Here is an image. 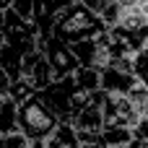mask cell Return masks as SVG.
<instances>
[{"mask_svg":"<svg viewBox=\"0 0 148 148\" xmlns=\"http://www.w3.org/2000/svg\"><path fill=\"white\" fill-rule=\"evenodd\" d=\"M107 26L101 23V18L96 13H91L81 0H73L62 13L60 18L55 21V29H52V36H57L60 42L65 44H78L83 39H91V36H99L104 34Z\"/></svg>","mask_w":148,"mask_h":148,"instance_id":"obj_1","label":"cell"},{"mask_svg":"<svg viewBox=\"0 0 148 148\" xmlns=\"http://www.w3.org/2000/svg\"><path fill=\"white\" fill-rule=\"evenodd\" d=\"M57 117L47 109V104L42 101L39 94H34L29 101L18 104V133L26 135L31 143H44L55 127H57Z\"/></svg>","mask_w":148,"mask_h":148,"instance_id":"obj_2","label":"cell"},{"mask_svg":"<svg viewBox=\"0 0 148 148\" xmlns=\"http://www.w3.org/2000/svg\"><path fill=\"white\" fill-rule=\"evenodd\" d=\"M36 49L44 52V60L49 62V68H52V73H55L57 81H60V78H70V75H75V70L81 68L78 57L73 55V47L65 44V42H60L57 36L36 39Z\"/></svg>","mask_w":148,"mask_h":148,"instance_id":"obj_3","label":"cell"},{"mask_svg":"<svg viewBox=\"0 0 148 148\" xmlns=\"http://www.w3.org/2000/svg\"><path fill=\"white\" fill-rule=\"evenodd\" d=\"M75 91H78V86H75V81H73V75L70 78H60V81H55L49 88H44L39 96H42V101L47 104V109L57 117V122H70L73 120V96H75Z\"/></svg>","mask_w":148,"mask_h":148,"instance_id":"obj_4","label":"cell"},{"mask_svg":"<svg viewBox=\"0 0 148 148\" xmlns=\"http://www.w3.org/2000/svg\"><path fill=\"white\" fill-rule=\"evenodd\" d=\"M70 47H73V55L78 57L81 68H96V70L109 68V31L91 36V39H83Z\"/></svg>","mask_w":148,"mask_h":148,"instance_id":"obj_5","label":"cell"},{"mask_svg":"<svg viewBox=\"0 0 148 148\" xmlns=\"http://www.w3.org/2000/svg\"><path fill=\"white\" fill-rule=\"evenodd\" d=\"M104 96H107L104 91H96V94H94V99H91V104H88V107H83L78 114H73L70 125L75 127V133H81V135L101 133V127H104V112H101Z\"/></svg>","mask_w":148,"mask_h":148,"instance_id":"obj_6","label":"cell"},{"mask_svg":"<svg viewBox=\"0 0 148 148\" xmlns=\"http://www.w3.org/2000/svg\"><path fill=\"white\" fill-rule=\"evenodd\" d=\"M135 86H138V81L130 70H122V68H104L101 70V91L104 94L127 96Z\"/></svg>","mask_w":148,"mask_h":148,"instance_id":"obj_7","label":"cell"},{"mask_svg":"<svg viewBox=\"0 0 148 148\" xmlns=\"http://www.w3.org/2000/svg\"><path fill=\"white\" fill-rule=\"evenodd\" d=\"M44 148H83L78 140V133L70 122H60L55 127V133L44 140Z\"/></svg>","mask_w":148,"mask_h":148,"instance_id":"obj_8","label":"cell"},{"mask_svg":"<svg viewBox=\"0 0 148 148\" xmlns=\"http://www.w3.org/2000/svg\"><path fill=\"white\" fill-rule=\"evenodd\" d=\"M133 140V130L125 125H104L101 127V143L107 148H125Z\"/></svg>","mask_w":148,"mask_h":148,"instance_id":"obj_9","label":"cell"},{"mask_svg":"<svg viewBox=\"0 0 148 148\" xmlns=\"http://www.w3.org/2000/svg\"><path fill=\"white\" fill-rule=\"evenodd\" d=\"M18 133V104L13 99L0 101V135Z\"/></svg>","mask_w":148,"mask_h":148,"instance_id":"obj_10","label":"cell"},{"mask_svg":"<svg viewBox=\"0 0 148 148\" xmlns=\"http://www.w3.org/2000/svg\"><path fill=\"white\" fill-rule=\"evenodd\" d=\"M73 81L81 91H88V94L101 91V70H96V68H78Z\"/></svg>","mask_w":148,"mask_h":148,"instance_id":"obj_11","label":"cell"},{"mask_svg":"<svg viewBox=\"0 0 148 148\" xmlns=\"http://www.w3.org/2000/svg\"><path fill=\"white\" fill-rule=\"evenodd\" d=\"M122 10H125V3H122V0H107L104 10L99 13V18H101V23L107 26V31L114 29V26H120V21H122Z\"/></svg>","mask_w":148,"mask_h":148,"instance_id":"obj_12","label":"cell"},{"mask_svg":"<svg viewBox=\"0 0 148 148\" xmlns=\"http://www.w3.org/2000/svg\"><path fill=\"white\" fill-rule=\"evenodd\" d=\"M130 73L135 75V81H138L140 86L148 88V47L133 55V68H130Z\"/></svg>","mask_w":148,"mask_h":148,"instance_id":"obj_13","label":"cell"},{"mask_svg":"<svg viewBox=\"0 0 148 148\" xmlns=\"http://www.w3.org/2000/svg\"><path fill=\"white\" fill-rule=\"evenodd\" d=\"M34 94H36V88H34L26 78H16V81H13V86H10L8 99H13L16 104H23V101H29Z\"/></svg>","mask_w":148,"mask_h":148,"instance_id":"obj_14","label":"cell"},{"mask_svg":"<svg viewBox=\"0 0 148 148\" xmlns=\"http://www.w3.org/2000/svg\"><path fill=\"white\" fill-rule=\"evenodd\" d=\"M34 143L21 135V133H10V135H0V148H31Z\"/></svg>","mask_w":148,"mask_h":148,"instance_id":"obj_15","label":"cell"},{"mask_svg":"<svg viewBox=\"0 0 148 148\" xmlns=\"http://www.w3.org/2000/svg\"><path fill=\"white\" fill-rule=\"evenodd\" d=\"M10 10L16 16H21L23 21H31L34 18V0H13L10 3Z\"/></svg>","mask_w":148,"mask_h":148,"instance_id":"obj_16","label":"cell"},{"mask_svg":"<svg viewBox=\"0 0 148 148\" xmlns=\"http://www.w3.org/2000/svg\"><path fill=\"white\" fill-rule=\"evenodd\" d=\"M133 140H140V143H146V146H148V117H146V114L133 125Z\"/></svg>","mask_w":148,"mask_h":148,"instance_id":"obj_17","label":"cell"},{"mask_svg":"<svg viewBox=\"0 0 148 148\" xmlns=\"http://www.w3.org/2000/svg\"><path fill=\"white\" fill-rule=\"evenodd\" d=\"M10 86H13V78H10L5 70H0V96H3V99H8V94H10Z\"/></svg>","mask_w":148,"mask_h":148,"instance_id":"obj_18","label":"cell"},{"mask_svg":"<svg viewBox=\"0 0 148 148\" xmlns=\"http://www.w3.org/2000/svg\"><path fill=\"white\" fill-rule=\"evenodd\" d=\"M125 148H148V146H146V143H140V140H130Z\"/></svg>","mask_w":148,"mask_h":148,"instance_id":"obj_19","label":"cell"},{"mask_svg":"<svg viewBox=\"0 0 148 148\" xmlns=\"http://www.w3.org/2000/svg\"><path fill=\"white\" fill-rule=\"evenodd\" d=\"M31 148H44V143H34V146H31Z\"/></svg>","mask_w":148,"mask_h":148,"instance_id":"obj_20","label":"cell"},{"mask_svg":"<svg viewBox=\"0 0 148 148\" xmlns=\"http://www.w3.org/2000/svg\"><path fill=\"white\" fill-rule=\"evenodd\" d=\"M143 114H146V117H148V104H146V109H143Z\"/></svg>","mask_w":148,"mask_h":148,"instance_id":"obj_21","label":"cell"},{"mask_svg":"<svg viewBox=\"0 0 148 148\" xmlns=\"http://www.w3.org/2000/svg\"><path fill=\"white\" fill-rule=\"evenodd\" d=\"M0 101H3V96H0Z\"/></svg>","mask_w":148,"mask_h":148,"instance_id":"obj_22","label":"cell"}]
</instances>
